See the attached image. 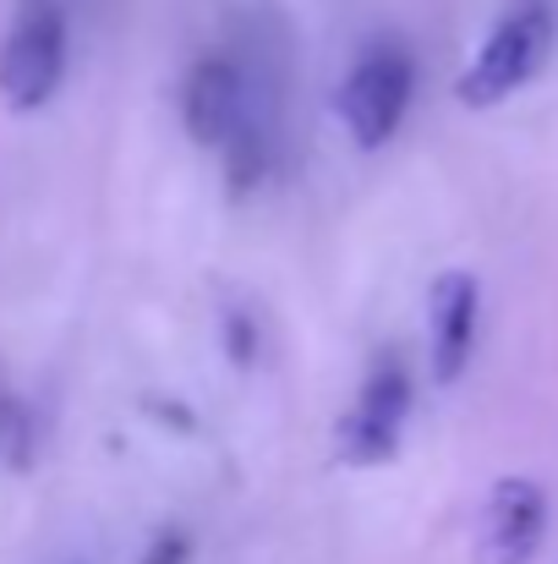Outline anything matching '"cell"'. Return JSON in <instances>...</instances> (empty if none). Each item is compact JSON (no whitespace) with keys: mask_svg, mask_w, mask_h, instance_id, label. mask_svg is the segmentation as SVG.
<instances>
[{"mask_svg":"<svg viewBox=\"0 0 558 564\" xmlns=\"http://www.w3.org/2000/svg\"><path fill=\"white\" fill-rule=\"evenodd\" d=\"M554 39H558V22H554V6L548 0H521L515 11H504L493 22V33L477 44V55L460 72V83H455L460 105L466 110H493L510 94H521L548 66Z\"/></svg>","mask_w":558,"mask_h":564,"instance_id":"obj_1","label":"cell"},{"mask_svg":"<svg viewBox=\"0 0 558 564\" xmlns=\"http://www.w3.org/2000/svg\"><path fill=\"white\" fill-rule=\"evenodd\" d=\"M66 55H72V33H66V11L55 0H22L6 39H0V99L17 116H33L55 99V88L66 83Z\"/></svg>","mask_w":558,"mask_h":564,"instance_id":"obj_2","label":"cell"},{"mask_svg":"<svg viewBox=\"0 0 558 564\" xmlns=\"http://www.w3.org/2000/svg\"><path fill=\"white\" fill-rule=\"evenodd\" d=\"M411 94H416V66L400 44H372L368 55L346 72L340 94H335V116L346 121L351 143L357 149H383L405 110H411Z\"/></svg>","mask_w":558,"mask_h":564,"instance_id":"obj_3","label":"cell"},{"mask_svg":"<svg viewBox=\"0 0 558 564\" xmlns=\"http://www.w3.org/2000/svg\"><path fill=\"white\" fill-rule=\"evenodd\" d=\"M405 416H411V373L394 351H383L368 368L351 411L340 416L335 427V449L346 466L368 471V466H389L400 455V438H405Z\"/></svg>","mask_w":558,"mask_h":564,"instance_id":"obj_4","label":"cell"},{"mask_svg":"<svg viewBox=\"0 0 558 564\" xmlns=\"http://www.w3.org/2000/svg\"><path fill=\"white\" fill-rule=\"evenodd\" d=\"M182 127L197 149H230L252 116V77L230 55H197L182 77Z\"/></svg>","mask_w":558,"mask_h":564,"instance_id":"obj_5","label":"cell"},{"mask_svg":"<svg viewBox=\"0 0 558 564\" xmlns=\"http://www.w3.org/2000/svg\"><path fill=\"white\" fill-rule=\"evenodd\" d=\"M543 538H548V494L532 477H499L477 521V564H532Z\"/></svg>","mask_w":558,"mask_h":564,"instance_id":"obj_6","label":"cell"},{"mask_svg":"<svg viewBox=\"0 0 558 564\" xmlns=\"http://www.w3.org/2000/svg\"><path fill=\"white\" fill-rule=\"evenodd\" d=\"M477 274L466 269H444L427 291V362H433V383H455L471 362L477 346Z\"/></svg>","mask_w":558,"mask_h":564,"instance_id":"obj_7","label":"cell"},{"mask_svg":"<svg viewBox=\"0 0 558 564\" xmlns=\"http://www.w3.org/2000/svg\"><path fill=\"white\" fill-rule=\"evenodd\" d=\"M138 564H192V538L182 527H165V532H154V543L143 549Z\"/></svg>","mask_w":558,"mask_h":564,"instance_id":"obj_8","label":"cell"},{"mask_svg":"<svg viewBox=\"0 0 558 564\" xmlns=\"http://www.w3.org/2000/svg\"><path fill=\"white\" fill-rule=\"evenodd\" d=\"M0 438H6V400H0Z\"/></svg>","mask_w":558,"mask_h":564,"instance_id":"obj_9","label":"cell"}]
</instances>
